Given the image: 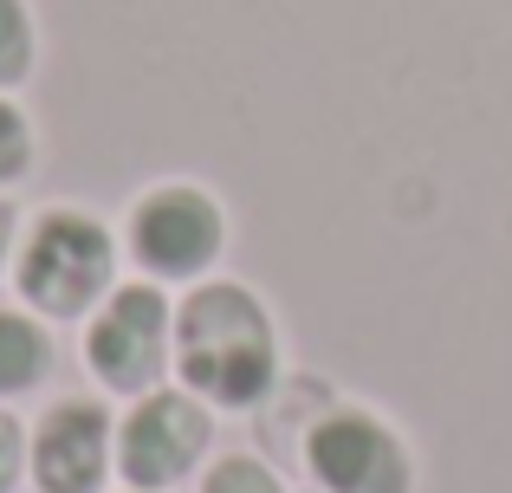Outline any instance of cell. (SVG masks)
Wrapping results in <instances>:
<instances>
[{
    "label": "cell",
    "mask_w": 512,
    "mask_h": 493,
    "mask_svg": "<svg viewBox=\"0 0 512 493\" xmlns=\"http://www.w3.org/2000/svg\"><path fill=\"white\" fill-rule=\"evenodd\" d=\"M201 493H286V487H279L273 474L260 468V461L234 455V461H214V474L201 481Z\"/></svg>",
    "instance_id": "10"
},
{
    "label": "cell",
    "mask_w": 512,
    "mask_h": 493,
    "mask_svg": "<svg viewBox=\"0 0 512 493\" xmlns=\"http://www.w3.org/2000/svg\"><path fill=\"white\" fill-rule=\"evenodd\" d=\"M111 461V422L98 403H59L46 409L33 435V481L39 493H98Z\"/></svg>",
    "instance_id": "7"
},
{
    "label": "cell",
    "mask_w": 512,
    "mask_h": 493,
    "mask_svg": "<svg viewBox=\"0 0 512 493\" xmlns=\"http://www.w3.org/2000/svg\"><path fill=\"white\" fill-rule=\"evenodd\" d=\"M0 260H7V215H0Z\"/></svg>",
    "instance_id": "13"
},
{
    "label": "cell",
    "mask_w": 512,
    "mask_h": 493,
    "mask_svg": "<svg viewBox=\"0 0 512 493\" xmlns=\"http://www.w3.org/2000/svg\"><path fill=\"white\" fill-rule=\"evenodd\" d=\"M111 260H117L111 234H104L91 215L59 208V215H46L33 234H26V247H20V292H26V305H39V312L72 318V312H85V305L111 286Z\"/></svg>",
    "instance_id": "2"
},
{
    "label": "cell",
    "mask_w": 512,
    "mask_h": 493,
    "mask_svg": "<svg viewBox=\"0 0 512 493\" xmlns=\"http://www.w3.org/2000/svg\"><path fill=\"white\" fill-rule=\"evenodd\" d=\"M85 357L98 370V383L124 396H143L156 377H163V357H169V305L156 286H117L111 305L98 312L85 338Z\"/></svg>",
    "instance_id": "3"
},
{
    "label": "cell",
    "mask_w": 512,
    "mask_h": 493,
    "mask_svg": "<svg viewBox=\"0 0 512 493\" xmlns=\"http://www.w3.org/2000/svg\"><path fill=\"white\" fill-rule=\"evenodd\" d=\"M33 65V26H26V7L20 0H0V85L26 78Z\"/></svg>",
    "instance_id": "9"
},
{
    "label": "cell",
    "mask_w": 512,
    "mask_h": 493,
    "mask_svg": "<svg viewBox=\"0 0 512 493\" xmlns=\"http://www.w3.org/2000/svg\"><path fill=\"white\" fill-rule=\"evenodd\" d=\"M305 461L331 493H409V455L376 416L338 409L312 429Z\"/></svg>",
    "instance_id": "6"
},
{
    "label": "cell",
    "mask_w": 512,
    "mask_h": 493,
    "mask_svg": "<svg viewBox=\"0 0 512 493\" xmlns=\"http://www.w3.org/2000/svg\"><path fill=\"white\" fill-rule=\"evenodd\" d=\"M175 370L195 396L247 409L273 383V325L247 286H201L175 318Z\"/></svg>",
    "instance_id": "1"
},
{
    "label": "cell",
    "mask_w": 512,
    "mask_h": 493,
    "mask_svg": "<svg viewBox=\"0 0 512 493\" xmlns=\"http://www.w3.org/2000/svg\"><path fill=\"white\" fill-rule=\"evenodd\" d=\"M46 331L20 312H0V396H20L46 377Z\"/></svg>",
    "instance_id": "8"
},
{
    "label": "cell",
    "mask_w": 512,
    "mask_h": 493,
    "mask_svg": "<svg viewBox=\"0 0 512 493\" xmlns=\"http://www.w3.org/2000/svg\"><path fill=\"white\" fill-rule=\"evenodd\" d=\"M26 156H33V137H26V117L13 104H0V182L26 176Z\"/></svg>",
    "instance_id": "11"
},
{
    "label": "cell",
    "mask_w": 512,
    "mask_h": 493,
    "mask_svg": "<svg viewBox=\"0 0 512 493\" xmlns=\"http://www.w3.org/2000/svg\"><path fill=\"white\" fill-rule=\"evenodd\" d=\"M201 448H208V416H201L188 396H143L137 409H130V422L117 429V474H124L130 487L156 493L169 481H182L188 468L201 461Z\"/></svg>",
    "instance_id": "4"
},
{
    "label": "cell",
    "mask_w": 512,
    "mask_h": 493,
    "mask_svg": "<svg viewBox=\"0 0 512 493\" xmlns=\"http://www.w3.org/2000/svg\"><path fill=\"white\" fill-rule=\"evenodd\" d=\"M13 474H20V429L0 416V493L13 487Z\"/></svg>",
    "instance_id": "12"
},
{
    "label": "cell",
    "mask_w": 512,
    "mask_h": 493,
    "mask_svg": "<svg viewBox=\"0 0 512 493\" xmlns=\"http://www.w3.org/2000/svg\"><path fill=\"white\" fill-rule=\"evenodd\" d=\"M130 247L150 273L195 279L221 253V208L201 189H150L130 215Z\"/></svg>",
    "instance_id": "5"
}]
</instances>
